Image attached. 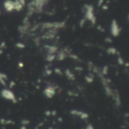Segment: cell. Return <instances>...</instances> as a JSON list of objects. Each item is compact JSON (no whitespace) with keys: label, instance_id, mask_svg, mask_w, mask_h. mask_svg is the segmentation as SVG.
<instances>
[{"label":"cell","instance_id":"cell-10","mask_svg":"<svg viewBox=\"0 0 129 129\" xmlns=\"http://www.w3.org/2000/svg\"><path fill=\"white\" fill-rule=\"evenodd\" d=\"M65 74H66V76H67V78H68L69 79H70V80H73V79H75L74 75H73V73H72L70 70H66Z\"/></svg>","mask_w":129,"mask_h":129},{"label":"cell","instance_id":"cell-13","mask_svg":"<svg viewBox=\"0 0 129 129\" xmlns=\"http://www.w3.org/2000/svg\"><path fill=\"white\" fill-rule=\"evenodd\" d=\"M16 47L18 48H25V45L23 44L21 42H17L16 44Z\"/></svg>","mask_w":129,"mask_h":129},{"label":"cell","instance_id":"cell-6","mask_svg":"<svg viewBox=\"0 0 129 129\" xmlns=\"http://www.w3.org/2000/svg\"><path fill=\"white\" fill-rule=\"evenodd\" d=\"M3 5L6 11L11 12L14 11V2L11 1V0H5Z\"/></svg>","mask_w":129,"mask_h":129},{"label":"cell","instance_id":"cell-17","mask_svg":"<svg viewBox=\"0 0 129 129\" xmlns=\"http://www.w3.org/2000/svg\"><path fill=\"white\" fill-rule=\"evenodd\" d=\"M103 0H99V2H98V5L101 6L102 4H103Z\"/></svg>","mask_w":129,"mask_h":129},{"label":"cell","instance_id":"cell-9","mask_svg":"<svg viewBox=\"0 0 129 129\" xmlns=\"http://www.w3.org/2000/svg\"><path fill=\"white\" fill-rule=\"evenodd\" d=\"M107 54H112V55H115V54H118L117 49H116L115 48H113V47L109 48L107 50Z\"/></svg>","mask_w":129,"mask_h":129},{"label":"cell","instance_id":"cell-14","mask_svg":"<svg viewBox=\"0 0 129 129\" xmlns=\"http://www.w3.org/2000/svg\"><path fill=\"white\" fill-rule=\"evenodd\" d=\"M85 129H94V128L91 124H88L87 126L85 127Z\"/></svg>","mask_w":129,"mask_h":129},{"label":"cell","instance_id":"cell-4","mask_svg":"<svg viewBox=\"0 0 129 129\" xmlns=\"http://www.w3.org/2000/svg\"><path fill=\"white\" fill-rule=\"evenodd\" d=\"M56 94V87L53 85H48L44 90V94L48 98H52Z\"/></svg>","mask_w":129,"mask_h":129},{"label":"cell","instance_id":"cell-3","mask_svg":"<svg viewBox=\"0 0 129 129\" xmlns=\"http://www.w3.org/2000/svg\"><path fill=\"white\" fill-rule=\"evenodd\" d=\"M121 27L119 26V23H117L115 19H113L111 22V26H110V32H111V34L114 37H117V36H119L120 33H121Z\"/></svg>","mask_w":129,"mask_h":129},{"label":"cell","instance_id":"cell-1","mask_svg":"<svg viewBox=\"0 0 129 129\" xmlns=\"http://www.w3.org/2000/svg\"><path fill=\"white\" fill-rule=\"evenodd\" d=\"M85 21H89L91 23H96V17L94 14V7L91 5H85Z\"/></svg>","mask_w":129,"mask_h":129},{"label":"cell","instance_id":"cell-5","mask_svg":"<svg viewBox=\"0 0 129 129\" xmlns=\"http://www.w3.org/2000/svg\"><path fill=\"white\" fill-rule=\"evenodd\" d=\"M70 114L74 115V116H77V117L80 118L82 120H86L88 119L89 115L87 113H85L82 111H80V110H78V109H72L70 111Z\"/></svg>","mask_w":129,"mask_h":129},{"label":"cell","instance_id":"cell-21","mask_svg":"<svg viewBox=\"0 0 129 129\" xmlns=\"http://www.w3.org/2000/svg\"><path fill=\"white\" fill-rule=\"evenodd\" d=\"M48 129H54V128H49Z\"/></svg>","mask_w":129,"mask_h":129},{"label":"cell","instance_id":"cell-12","mask_svg":"<svg viewBox=\"0 0 129 129\" xmlns=\"http://www.w3.org/2000/svg\"><path fill=\"white\" fill-rule=\"evenodd\" d=\"M29 124V120L23 119V120H22V121H21V125H23V126H27Z\"/></svg>","mask_w":129,"mask_h":129},{"label":"cell","instance_id":"cell-2","mask_svg":"<svg viewBox=\"0 0 129 129\" xmlns=\"http://www.w3.org/2000/svg\"><path fill=\"white\" fill-rule=\"evenodd\" d=\"M1 96L5 100H8L10 101H12L15 103L17 101L16 97L14 94V92H12L10 89L8 88H4L1 91Z\"/></svg>","mask_w":129,"mask_h":129},{"label":"cell","instance_id":"cell-7","mask_svg":"<svg viewBox=\"0 0 129 129\" xmlns=\"http://www.w3.org/2000/svg\"><path fill=\"white\" fill-rule=\"evenodd\" d=\"M7 81H8V77L5 73L0 72V83L5 86L7 85Z\"/></svg>","mask_w":129,"mask_h":129},{"label":"cell","instance_id":"cell-19","mask_svg":"<svg viewBox=\"0 0 129 129\" xmlns=\"http://www.w3.org/2000/svg\"><path fill=\"white\" fill-rule=\"evenodd\" d=\"M103 9H108V7H107V5H103V7H102Z\"/></svg>","mask_w":129,"mask_h":129},{"label":"cell","instance_id":"cell-22","mask_svg":"<svg viewBox=\"0 0 129 129\" xmlns=\"http://www.w3.org/2000/svg\"><path fill=\"white\" fill-rule=\"evenodd\" d=\"M0 14H1V11H0Z\"/></svg>","mask_w":129,"mask_h":129},{"label":"cell","instance_id":"cell-20","mask_svg":"<svg viewBox=\"0 0 129 129\" xmlns=\"http://www.w3.org/2000/svg\"><path fill=\"white\" fill-rule=\"evenodd\" d=\"M21 129H27V126H23V125H21Z\"/></svg>","mask_w":129,"mask_h":129},{"label":"cell","instance_id":"cell-15","mask_svg":"<svg viewBox=\"0 0 129 129\" xmlns=\"http://www.w3.org/2000/svg\"><path fill=\"white\" fill-rule=\"evenodd\" d=\"M118 62H119L121 65H122V64H124V60L122 59V57H119L118 58Z\"/></svg>","mask_w":129,"mask_h":129},{"label":"cell","instance_id":"cell-16","mask_svg":"<svg viewBox=\"0 0 129 129\" xmlns=\"http://www.w3.org/2000/svg\"><path fill=\"white\" fill-rule=\"evenodd\" d=\"M85 18H84V19H82L81 21H80V27H83V25H84V24H85Z\"/></svg>","mask_w":129,"mask_h":129},{"label":"cell","instance_id":"cell-18","mask_svg":"<svg viewBox=\"0 0 129 129\" xmlns=\"http://www.w3.org/2000/svg\"><path fill=\"white\" fill-rule=\"evenodd\" d=\"M105 41H106V42H112V40L110 39H109V38H107V39H105Z\"/></svg>","mask_w":129,"mask_h":129},{"label":"cell","instance_id":"cell-11","mask_svg":"<svg viewBox=\"0 0 129 129\" xmlns=\"http://www.w3.org/2000/svg\"><path fill=\"white\" fill-rule=\"evenodd\" d=\"M93 76H94L93 75L88 76L87 77L85 78V79H86V80H87V82H88L91 83V82H93V81H94V77H93Z\"/></svg>","mask_w":129,"mask_h":129},{"label":"cell","instance_id":"cell-8","mask_svg":"<svg viewBox=\"0 0 129 129\" xmlns=\"http://www.w3.org/2000/svg\"><path fill=\"white\" fill-rule=\"evenodd\" d=\"M13 2H14V11H19L23 8V5L20 2L19 0H15V1H13Z\"/></svg>","mask_w":129,"mask_h":129}]
</instances>
